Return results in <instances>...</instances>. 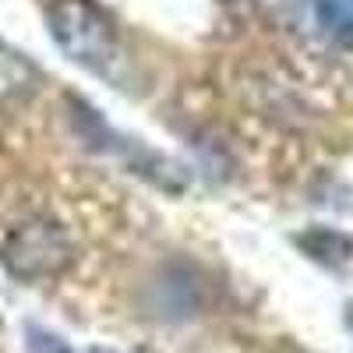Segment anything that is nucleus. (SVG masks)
<instances>
[{"label":"nucleus","mask_w":353,"mask_h":353,"mask_svg":"<svg viewBox=\"0 0 353 353\" xmlns=\"http://www.w3.org/2000/svg\"><path fill=\"white\" fill-rule=\"evenodd\" d=\"M46 25L53 43L61 46L74 64L117 78L121 64V43L110 14L92 0H53L46 8Z\"/></svg>","instance_id":"f257e3e1"},{"label":"nucleus","mask_w":353,"mask_h":353,"mask_svg":"<svg viewBox=\"0 0 353 353\" xmlns=\"http://www.w3.org/2000/svg\"><path fill=\"white\" fill-rule=\"evenodd\" d=\"M8 272L18 279H43L57 276L71 261V244L64 230L50 219H28L11 230V237L0 248Z\"/></svg>","instance_id":"f03ea898"},{"label":"nucleus","mask_w":353,"mask_h":353,"mask_svg":"<svg viewBox=\"0 0 353 353\" xmlns=\"http://www.w3.org/2000/svg\"><path fill=\"white\" fill-rule=\"evenodd\" d=\"M297 244L314 261L329 265V269H339V265H346L353 258V241L346 237V233H336V230H311V233H304Z\"/></svg>","instance_id":"7ed1b4c3"},{"label":"nucleus","mask_w":353,"mask_h":353,"mask_svg":"<svg viewBox=\"0 0 353 353\" xmlns=\"http://www.w3.org/2000/svg\"><path fill=\"white\" fill-rule=\"evenodd\" d=\"M314 21L339 43H353V0H311Z\"/></svg>","instance_id":"20e7f679"},{"label":"nucleus","mask_w":353,"mask_h":353,"mask_svg":"<svg viewBox=\"0 0 353 353\" xmlns=\"http://www.w3.org/2000/svg\"><path fill=\"white\" fill-rule=\"evenodd\" d=\"M25 346H28V353H74L61 336L43 329V325H28L25 329Z\"/></svg>","instance_id":"39448f33"},{"label":"nucleus","mask_w":353,"mask_h":353,"mask_svg":"<svg viewBox=\"0 0 353 353\" xmlns=\"http://www.w3.org/2000/svg\"><path fill=\"white\" fill-rule=\"evenodd\" d=\"M92 353H113V350H92Z\"/></svg>","instance_id":"423d86ee"}]
</instances>
